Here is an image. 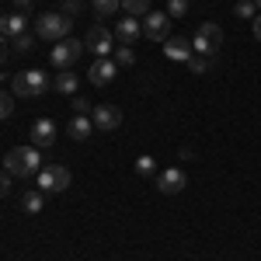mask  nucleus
<instances>
[{"label": "nucleus", "instance_id": "nucleus-1", "mask_svg": "<svg viewBox=\"0 0 261 261\" xmlns=\"http://www.w3.org/2000/svg\"><path fill=\"white\" fill-rule=\"evenodd\" d=\"M4 171L11 178H32L42 171V157H39V146H14L4 161Z\"/></svg>", "mask_w": 261, "mask_h": 261}, {"label": "nucleus", "instance_id": "nucleus-2", "mask_svg": "<svg viewBox=\"0 0 261 261\" xmlns=\"http://www.w3.org/2000/svg\"><path fill=\"white\" fill-rule=\"evenodd\" d=\"M49 87H53V81H49L42 70H24V73H18L14 84H11L14 98H42Z\"/></svg>", "mask_w": 261, "mask_h": 261}, {"label": "nucleus", "instance_id": "nucleus-3", "mask_svg": "<svg viewBox=\"0 0 261 261\" xmlns=\"http://www.w3.org/2000/svg\"><path fill=\"white\" fill-rule=\"evenodd\" d=\"M70 24H73V21L66 18V14L53 11V14H42V18L35 21V35H39V39H49V42H63V39H70Z\"/></svg>", "mask_w": 261, "mask_h": 261}, {"label": "nucleus", "instance_id": "nucleus-4", "mask_svg": "<svg viewBox=\"0 0 261 261\" xmlns=\"http://www.w3.org/2000/svg\"><path fill=\"white\" fill-rule=\"evenodd\" d=\"M70 188V171L66 164H45L39 171V192L42 195H60Z\"/></svg>", "mask_w": 261, "mask_h": 261}, {"label": "nucleus", "instance_id": "nucleus-5", "mask_svg": "<svg viewBox=\"0 0 261 261\" xmlns=\"http://www.w3.org/2000/svg\"><path fill=\"white\" fill-rule=\"evenodd\" d=\"M192 45H195V53H199V56H216V53H220V45H223V28H220V24H213V21L199 24V32H195Z\"/></svg>", "mask_w": 261, "mask_h": 261}, {"label": "nucleus", "instance_id": "nucleus-6", "mask_svg": "<svg viewBox=\"0 0 261 261\" xmlns=\"http://www.w3.org/2000/svg\"><path fill=\"white\" fill-rule=\"evenodd\" d=\"M81 53H84V42L63 39V42H56V49L49 53V60H53V66H60V70H70L73 63L81 60Z\"/></svg>", "mask_w": 261, "mask_h": 261}, {"label": "nucleus", "instance_id": "nucleus-7", "mask_svg": "<svg viewBox=\"0 0 261 261\" xmlns=\"http://www.w3.org/2000/svg\"><path fill=\"white\" fill-rule=\"evenodd\" d=\"M143 35L150 42H167L171 39V18H167V11H150L146 21H143Z\"/></svg>", "mask_w": 261, "mask_h": 261}, {"label": "nucleus", "instance_id": "nucleus-8", "mask_svg": "<svg viewBox=\"0 0 261 261\" xmlns=\"http://www.w3.org/2000/svg\"><path fill=\"white\" fill-rule=\"evenodd\" d=\"M91 122H94V129H98V133H115V129L122 125V112L115 108V105H94Z\"/></svg>", "mask_w": 261, "mask_h": 261}, {"label": "nucleus", "instance_id": "nucleus-9", "mask_svg": "<svg viewBox=\"0 0 261 261\" xmlns=\"http://www.w3.org/2000/svg\"><path fill=\"white\" fill-rule=\"evenodd\" d=\"M112 39H115V35H112L108 28H101V24H94V28L87 32V39H84V49H91V53H94L98 60H105V56L112 53Z\"/></svg>", "mask_w": 261, "mask_h": 261}, {"label": "nucleus", "instance_id": "nucleus-10", "mask_svg": "<svg viewBox=\"0 0 261 261\" xmlns=\"http://www.w3.org/2000/svg\"><path fill=\"white\" fill-rule=\"evenodd\" d=\"M115 73H119V63L115 60H94L91 70H87V81L94 84V87H108V84L115 81Z\"/></svg>", "mask_w": 261, "mask_h": 261}, {"label": "nucleus", "instance_id": "nucleus-11", "mask_svg": "<svg viewBox=\"0 0 261 261\" xmlns=\"http://www.w3.org/2000/svg\"><path fill=\"white\" fill-rule=\"evenodd\" d=\"M185 185H188V178H185L181 167H167V171H161V178H157V188H161L164 195H178V192H185Z\"/></svg>", "mask_w": 261, "mask_h": 261}, {"label": "nucleus", "instance_id": "nucleus-12", "mask_svg": "<svg viewBox=\"0 0 261 261\" xmlns=\"http://www.w3.org/2000/svg\"><path fill=\"white\" fill-rule=\"evenodd\" d=\"M164 56H167V60H174V63H188L192 60V56H195V45H192V42L188 39H167L164 42Z\"/></svg>", "mask_w": 261, "mask_h": 261}, {"label": "nucleus", "instance_id": "nucleus-13", "mask_svg": "<svg viewBox=\"0 0 261 261\" xmlns=\"http://www.w3.org/2000/svg\"><path fill=\"white\" fill-rule=\"evenodd\" d=\"M143 35V24L133 14L129 18H122L119 24H115V39H119V45H136V39Z\"/></svg>", "mask_w": 261, "mask_h": 261}, {"label": "nucleus", "instance_id": "nucleus-14", "mask_svg": "<svg viewBox=\"0 0 261 261\" xmlns=\"http://www.w3.org/2000/svg\"><path fill=\"white\" fill-rule=\"evenodd\" d=\"M32 143L35 146H53L56 143V122L53 119H35V125H32Z\"/></svg>", "mask_w": 261, "mask_h": 261}, {"label": "nucleus", "instance_id": "nucleus-15", "mask_svg": "<svg viewBox=\"0 0 261 261\" xmlns=\"http://www.w3.org/2000/svg\"><path fill=\"white\" fill-rule=\"evenodd\" d=\"M24 28H28V18H24L21 11L0 18V35H4V39H18V35H24Z\"/></svg>", "mask_w": 261, "mask_h": 261}, {"label": "nucleus", "instance_id": "nucleus-16", "mask_svg": "<svg viewBox=\"0 0 261 261\" xmlns=\"http://www.w3.org/2000/svg\"><path fill=\"white\" fill-rule=\"evenodd\" d=\"M66 133H70L73 140H87V136L94 133V122H91V115H77V119L66 125Z\"/></svg>", "mask_w": 261, "mask_h": 261}, {"label": "nucleus", "instance_id": "nucleus-17", "mask_svg": "<svg viewBox=\"0 0 261 261\" xmlns=\"http://www.w3.org/2000/svg\"><path fill=\"white\" fill-rule=\"evenodd\" d=\"M53 87H56L60 94H77V73H70V70H60V77L53 81Z\"/></svg>", "mask_w": 261, "mask_h": 261}, {"label": "nucleus", "instance_id": "nucleus-18", "mask_svg": "<svg viewBox=\"0 0 261 261\" xmlns=\"http://www.w3.org/2000/svg\"><path fill=\"white\" fill-rule=\"evenodd\" d=\"M185 66H188L195 77H202V73H209V70H213V56H199V53H195V56L185 63Z\"/></svg>", "mask_w": 261, "mask_h": 261}, {"label": "nucleus", "instance_id": "nucleus-19", "mask_svg": "<svg viewBox=\"0 0 261 261\" xmlns=\"http://www.w3.org/2000/svg\"><path fill=\"white\" fill-rule=\"evenodd\" d=\"M21 205H24V213H42V205H45V195H42V192H24Z\"/></svg>", "mask_w": 261, "mask_h": 261}, {"label": "nucleus", "instance_id": "nucleus-20", "mask_svg": "<svg viewBox=\"0 0 261 261\" xmlns=\"http://www.w3.org/2000/svg\"><path fill=\"white\" fill-rule=\"evenodd\" d=\"M150 4H153V0H122V11L133 14V18H140V14L150 11Z\"/></svg>", "mask_w": 261, "mask_h": 261}, {"label": "nucleus", "instance_id": "nucleus-21", "mask_svg": "<svg viewBox=\"0 0 261 261\" xmlns=\"http://www.w3.org/2000/svg\"><path fill=\"white\" fill-rule=\"evenodd\" d=\"M119 7H122V0H94V14L98 18H112Z\"/></svg>", "mask_w": 261, "mask_h": 261}, {"label": "nucleus", "instance_id": "nucleus-22", "mask_svg": "<svg viewBox=\"0 0 261 261\" xmlns=\"http://www.w3.org/2000/svg\"><path fill=\"white\" fill-rule=\"evenodd\" d=\"M233 11H237V18H244V21H254V18H258V4H254V0H237V7H233Z\"/></svg>", "mask_w": 261, "mask_h": 261}, {"label": "nucleus", "instance_id": "nucleus-23", "mask_svg": "<svg viewBox=\"0 0 261 261\" xmlns=\"http://www.w3.org/2000/svg\"><path fill=\"white\" fill-rule=\"evenodd\" d=\"M153 171H157V161H153L150 153H143V157H136V174H140V178H150Z\"/></svg>", "mask_w": 261, "mask_h": 261}, {"label": "nucleus", "instance_id": "nucleus-24", "mask_svg": "<svg viewBox=\"0 0 261 261\" xmlns=\"http://www.w3.org/2000/svg\"><path fill=\"white\" fill-rule=\"evenodd\" d=\"M115 63H119V66H133V63H136L133 45H119V49H115Z\"/></svg>", "mask_w": 261, "mask_h": 261}, {"label": "nucleus", "instance_id": "nucleus-25", "mask_svg": "<svg viewBox=\"0 0 261 261\" xmlns=\"http://www.w3.org/2000/svg\"><path fill=\"white\" fill-rule=\"evenodd\" d=\"M32 45H35V35H28V32H24V35H18V39H14V53L28 56V53H32Z\"/></svg>", "mask_w": 261, "mask_h": 261}, {"label": "nucleus", "instance_id": "nucleus-26", "mask_svg": "<svg viewBox=\"0 0 261 261\" xmlns=\"http://www.w3.org/2000/svg\"><path fill=\"white\" fill-rule=\"evenodd\" d=\"M188 14V0H167V18H185Z\"/></svg>", "mask_w": 261, "mask_h": 261}, {"label": "nucleus", "instance_id": "nucleus-27", "mask_svg": "<svg viewBox=\"0 0 261 261\" xmlns=\"http://www.w3.org/2000/svg\"><path fill=\"white\" fill-rule=\"evenodd\" d=\"M11 112H14V101H11V94H7V91H0V122L11 119Z\"/></svg>", "mask_w": 261, "mask_h": 261}, {"label": "nucleus", "instance_id": "nucleus-28", "mask_svg": "<svg viewBox=\"0 0 261 261\" xmlns=\"http://www.w3.org/2000/svg\"><path fill=\"white\" fill-rule=\"evenodd\" d=\"M81 4H84V0H63V14H66V18L81 14Z\"/></svg>", "mask_w": 261, "mask_h": 261}, {"label": "nucleus", "instance_id": "nucleus-29", "mask_svg": "<svg viewBox=\"0 0 261 261\" xmlns=\"http://www.w3.org/2000/svg\"><path fill=\"white\" fill-rule=\"evenodd\" d=\"M73 108H77V115H91V112H94V105L87 98H73Z\"/></svg>", "mask_w": 261, "mask_h": 261}, {"label": "nucleus", "instance_id": "nucleus-30", "mask_svg": "<svg viewBox=\"0 0 261 261\" xmlns=\"http://www.w3.org/2000/svg\"><path fill=\"white\" fill-rule=\"evenodd\" d=\"M7 188H11V174H7V171H0V199L7 195Z\"/></svg>", "mask_w": 261, "mask_h": 261}, {"label": "nucleus", "instance_id": "nucleus-31", "mask_svg": "<svg viewBox=\"0 0 261 261\" xmlns=\"http://www.w3.org/2000/svg\"><path fill=\"white\" fill-rule=\"evenodd\" d=\"M7 56H11V45H7V39H4V35H0V66H4V63H7Z\"/></svg>", "mask_w": 261, "mask_h": 261}, {"label": "nucleus", "instance_id": "nucleus-32", "mask_svg": "<svg viewBox=\"0 0 261 261\" xmlns=\"http://www.w3.org/2000/svg\"><path fill=\"white\" fill-rule=\"evenodd\" d=\"M251 32H254V39L261 42V14H258V18H254V21H251Z\"/></svg>", "mask_w": 261, "mask_h": 261}, {"label": "nucleus", "instance_id": "nucleus-33", "mask_svg": "<svg viewBox=\"0 0 261 261\" xmlns=\"http://www.w3.org/2000/svg\"><path fill=\"white\" fill-rule=\"evenodd\" d=\"M11 4H14L18 11H28V7H32V0H11Z\"/></svg>", "mask_w": 261, "mask_h": 261}, {"label": "nucleus", "instance_id": "nucleus-34", "mask_svg": "<svg viewBox=\"0 0 261 261\" xmlns=\"http://www.w3.org/2000/svg\"><path fill=\"white\" fill-rule=\"evenodd\" d=\"M254 4H258V7H261V0H254Z\"/></svg>", "mask_w": 261, "mask_h": 261}, {"label": "nucleus", "instance_id": "nucleus-35", "mask_svg": "<svg viewBox=\"0 0 261 261\" xmlns=\"http://www.w3.org/2000/svg\"><path fill=\"white\" fill-rule=\"evenodd\" d=\"M0 81H4V77H0Z\"/></svg>", "mask_w": 261, "mask_h": 261}]
</instances>
